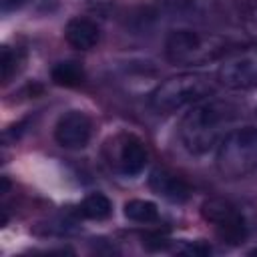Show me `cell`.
<instances>
[{
	"label": "cell",
	"instance_id": "17",
	"mask_svg": "<svg viewBox=\"0 0 257 257\" xmlns=\"http://www.w3.org/2000/svg\"><path fill=\"white\" fill-rule=\"evenodd\" d=\"M251 253H253V255H257V247H255V249H253V251H251Z\"/></svg>",
	"mask_w": 257,
	"mask_h": 257
},
{
	"label": "cell",
	"instance_id": "16",
	"mask_svg": "<svg viewBox=\"0 0 257 257\" xmlns=\"http://www.w3.org/2000/svg\"><path fill=\"white\" fill-rule=\"evenodd\" d=\"M28 0H2V10L4 12H10V10H18L26 4Z\"/></svg>",
	"mask_w": 257,
	"mask_h": 257
},
{
	"label": "cell",
	"instance_id": "6",
	"mask_svg": "<svg viewBox=\"0 0 257 257\" xmlns=\"http://www.w3.org/2000/svg\"><path fill=\"white\" fill-rule=\"evenodd\" d=\"M104 153L108 165L124 177L141 175L149 163V151L145 141L133 133H118L108 139Z\"/></svg>",
	"mask_w": 257,
	"mask_h": 257
},
{
	"label": "cell",
	"instance_id": "4",
	"mask_svg": "<svg viewBox=\"0 0 257 257\" xmlns=\"http://www.w3.org/2000/svg\"><path fill=\"white\" fill-rule=\"evenodd\" d=\"M217 171L223 179H245L257 171V128L243 126L229 131L217 147Z\"/></svg>",
	"mask_w": 257,
	"mask_h": 257
},
{
	"label": "cell",
	"instance_id": "11",
	"mask_svg": "<svg viewBox=\"0 0 257 257\" xmlns=\"http://www.w3.org/2000/svg\"><path fill=\"white\" fill-rule=\"evenodd\" d=\"M50 78L54 84L64 86V88H74L84 82V68L76 60H62L52 66Z\"/></svg>",
	"mask_w": 257,
	"mask_h": 257
},
{
	"label": "cell",
	"instance_id": "18",
	"mask_svg": "<svg viewBox=\"0 0 257 257\" xmlns=\"http://www.w3.org/2000/svg\"><path fill=\"white\" fill-rule=\"evenodd\" d=\"M255 116H257V108H255Z\"/></svg>",
	"mask_w": 257,
	"mask_h": 257
},
{
	"label": "cell",
	"instance_id": "7",
	"mask_svg": "<svg viewBox=\"0 0 257 257\" xmlns=\"http://www.w3.org/2000/svg\"><path fill=\"white\" fill-rule=\"evenodd\" d=\"M92 137V120L82 110L64 112L54 124V141L70 151L84 149Z\"/></svg>",
	"mask_w": 257,
	"mask_h": 257
},
{
	"label": "cell",
	"instance_id": "12",
	"mask_svg": "<svg viewBox=\"0 0 257 257\" xmlns=\"http://www.w3.org/2000/svg\"><path fill=\"white\" fill-rule=\"evenodd\" d=\"M78 213L84 219L90 221H102L106 217H110L112 213V203L104 193H90L88 197H84V201L78 205Z\"/></svg>",
	"mask_w": 257,
	"mask_h": 257
},
{
	"label": "cell",
	"instance_id": "9",
	"mask_svg": "<svg viewBox=\"0 0 257 257\" xmlns=\"http://www.w3.org/2000/svg\"><path fill=\"white\" fill-rule=\"evenodd\" d=\"M149 187L157 195H161L173 203H183L191 197V185L181 175H177L169 169H155L149 177Z\"/></svg>",
	"mask_w": 257,
	"mask_h": 257
},
{
	"label": "cell",
	"instance_id": "2",
	"mask_svg": "<svg viewBox=\"0 0 257 257\" xmlns=\"http://www.w3.org/2000/svg\"><path fill=\"white\" fill-rule=\"evenodd\" d=\"M227 38L215 32H203L193 28H177L167 34L165 54L173 64L199 66L213 62L227 54Z\"/></svg>",
	"mask_w": 257,
	"mask_h": 257
},
{
	"label": "cell",
	"instance_id": "14",
	"mask_svg": "<svg viewBox=\"0 0 257 257\" xmlns=\"http://www.w3.org/2000/svg\"><path fill=\"white\" fill-rule=\"evenodd\" d=\"M20 64H22V54H20V50H18V48L12 50L10 46H4V48H2V62H0V66H2V82H4V84H8V82L12 80V76L18 72Z\"/></svg>",
	"mask_w": 257,
	"mask_h": 257
},
{
	"label": "cell",
	"instance_id": "1",
	"mask_svg": "<svg viewBox=\"0 0 257 257\" xmlns=\"http://www.w3.org/2000/svg\"><path fill=\"white\" fill-rule=\"evenodd\" d=\"M237 118V108L225 100H201L193 104L179 122V141L187 153L201 157L217 151L227 128Z\"/></svg>",
	"mask_w": 257,
	"mask_h": 257
},
{
	"label": "cell",
	"instance_id": "13",
	"mask_svg": "<svg viewBox=\"0 0 257 257\" xmlns=\"http://www.w3.org/2000/svg\"><path fill=\"white\" fill-rule=\"evenodd\" d=\"M124 217L133 223L149 225L159 221V209L153 201L147 199H131L124 203Z\"/></svg>",
	"mask_w": 257,
	"mask_h": 257
},
{
	"label": "cell",
	"instance_id": "15",
	"mask_svg": "<svg viewBox=\"0 0 257 257\" xmlns=\"http://www.w3.org/2000/svg\"><path fill=\"white\" fill-rule=\"evenodd\" d=\"M239 18H241V26L247 32V36L257 40V0H245L241 6Z\"/></svg>",
	"mask_w": 257,
	"mask_h": 257
},
{
	"label": "cell",
	"instance_id": "10",
	"mask_svg": "<svg viewBox=\"0 0 257 257\" xmlns=\"http://www.w3.org/2000/svg\"><path fill=\"white\" fill-rule=\"evenodd\" d=\"M64 40L76 50H90L100 40V28L90 18L74 16L64 26Z\"/></svg>",
	"mask_w": 257,
	"mask_h": 257
},
{
	"label": "cell",
	"instance_id": "3",
	"mask_svg": "<svg viewBox=\"0 0 257 257\" xmlns=\"http://www.w3.org/2000/svg\"><path fill=\"white\" fill-rule=\"evenodd\" d=\"M213 90H215V84L209 76L199 72H183L163 80L151 92V106L161 114L177 112L181 108L193 106L209 98Z\"/></svg>",
	"mask_w": 257,
	"mask_h": 257
},
{
	"label": "cell",
	"instance_id": "8",
	"mask_svg": "<svg viewBox=\"0 0 257 257\" xmlns=\"http://www.w3.org/2000/svg\"><path fill=\"white\" fill-rule=\"evenodd\" d=\"M217 80L233 90H245L257 84V58L251 54H239L227 58L219 70Z\"/></svg>",
	"mask_w": 257,
	"mask_h": 257
},
{
	"label": "cell",
	"instance_id": "5",
	"mask_svg": "<svg viewBox=\"0 0 257 257\" xmlns=\"http://www.w3.org/2000/svg\"><path fill=\"white\" fill-rule=\"evenodd\" d=\"M203 219L213 225L217 237L227 245H241L247 241L251 231V219L247 209L241 205L223 199V197H211L201 205Z\"/></svg>",
	"mask_w": 257,
	"mask_h": 257
}]
</instances>
